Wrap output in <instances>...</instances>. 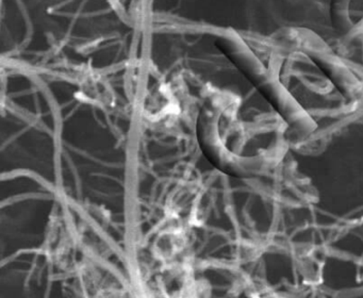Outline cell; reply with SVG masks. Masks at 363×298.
Returning <instances> with one entry per match:
<instances>
[{
    "instance_id": "6da1fadb",
    "label": "cell",
    "mask_w": 363,
    "mask_h": 298,
    "mask_svg": "<svg viewBox=\"0 0 363 298\" xmlns=\"http://www.w3.org/2000/svg\"><path fill=\"white\" fill-rule=\"evenodd\" d=\"M237 97L213 89L203 100L197 118V138L207 159L218 170L247 176L254 166L242 155V130L237 121Z\"/></svg>"
}]
</instances>
